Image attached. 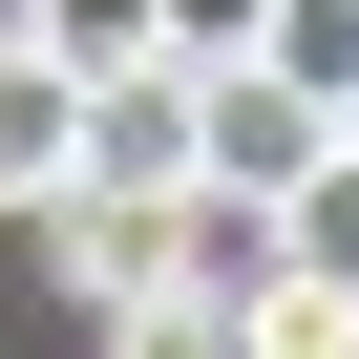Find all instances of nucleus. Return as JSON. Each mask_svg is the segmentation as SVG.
Instances as JSON below:
<instances>
[{"instance_id":"5","label":"nucleus","mask_w":359,"mask_h":359,"mask_svg":"<svg viewBox=\"0 0 359 359\" xmlns=\"http://www.w3.org/2000/svg\"><path fill=\"white\" fill-rule=\"evenodd\" d=\"M0 22H22V43H64L85 85H106V64H169V0H0Z\"/></svg>"},{"instance_id":"4","label":"nucleus","mask_w":359,"mask_h":359,"mask_svg":"<svg viewBox=\"0 0 359 359\" xmlns=\"http://www.w3.org/2000/svg\"><path fill=\"white\" fill-rule=\"evenodd\" d=\"M275 254H296L317 296H359V127H338V148L296 169V191H275Z\"/></svg>"},{"instance_id":"7","label":"nucleus","mask_w":359,"mask_h":359,"mask_svg":"<svg viewBox=\"0 0 359 359\" xmlns=\"http://www.w3.org/2000/svg\"><path fill=\"white\" fill-rule=\"evenodd\" d=\"M254 22H275V0H169V64H233Z\"/></svg>"},{"instance_id":"6","label":"nucleus","mask_w":359,"mask_h":359,"mask_svg":"<svg viewBox=\"0 0 359 359\" xmlns=\"http://www.w3.org/2000/svg\"><path fill=\"white\" fill-rule=\"evenodd\" d=\"M254 64H296V85L359 127V0H275V22H254Z\"/></svg>"},{"instance_id":"3","label":"nucleus","mask_w":359,"mask_h":359,"mask_svg":"<svg viewBox=\"0 0 359 359\" xmlns=\"http://www.w3.org/2000/svg\"><path fill=\"white\" fill-rule=\"evenodd\" d=\"M85 191H191V64H106L85 85Z\"/></svg>"},{"instance_id":"1","label":"nucleus","mask_w":359,"mask_h":359,"mask_svg":"<svg viewBox=\"0 0 359 359\" xmlns=\"http://www.w3.org/2000/svg\"><path fill=\"white\" fill-rule=\"evenodd\" d=\"M317 148H338V106H317L296 64H254V43H233V64H191V191H233V212H275V191H296Z\"/></svg>"},{"instance_id":"2","label":"nucleus","mask_w":359,"mask_h":359,"mask_svg":"<svg viewBox=\"0 0 359 359\" xmlns=\"http://www.w3.org/2000/svg\"><path fill=\"white\" fill-rule=\"evenodd\" d=\"M64 169H85V64H64V43H22V22H0V212H43Z\"/></svg>"}]
</instances>
